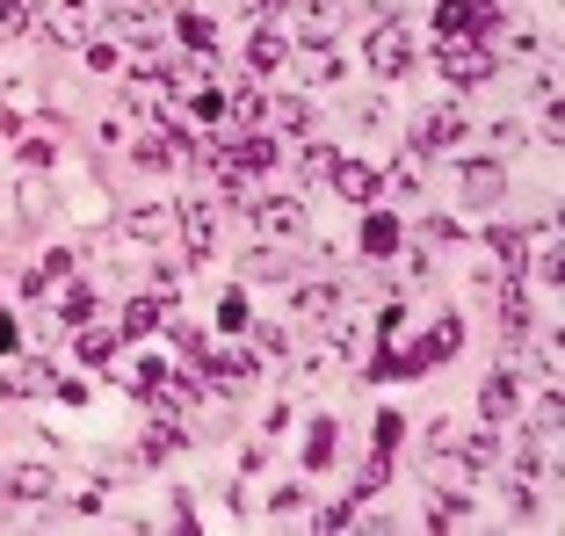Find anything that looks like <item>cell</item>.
I'll return each mask as SVG.
<instances>
[{
  "label": "cell",
  "instance_id": "cell-6",
  "mask_svg": "<svg viewBox=\"0 0 565 536\" xmlns=\"http://www.w3.org/2000/svg\"><path fill=\"white\" fill-rule=\"evenodd\" d=\"M515 414H522V377H515V369H486V385H479V420H486V428H508Z\"/></svg>",
  "mask_w": 565,
  "mask_h": 536
},
{
  "label": "cell",
  "instance_id": "cell-14",
  "mask_svg": "<svg viewBox=\"0 0 565 536\" xmlns=\"http://www.w3.org/2000/svg\"><path fill=\"white\" fill-rule=\"evenodd\" d=\"M290 15H298V36H305V44H333V36H341L333 0H290Z\"/></svg>",
  "mask_w": 565,
  "mask_h": 536
},
{
  "label": "cell",
  "instance_id": "cell-1",
  "mask_svg": "<svg viewBox=\"0 0 565 536\" xmlns=\"http://www.w3.org/2000/svg\"><path fill=\"white\" fill-rule=\"evenodd\" d=\"M95 15H109L102 0H36V8H30V22L51 36V44H87Z\"/></svg>",
  "mask_w": 565,
  "mask_h": 536
},
{
  "label": "cell",
  "instance_id": "cell-22",
  "mask_svg": "<svg viewBox=\"0 0 565 536\" xmlns=\"http://www.w3.org/2000/svg\"><path fill=\"white\" fill-rule=\"evenodd\" d=\"M87 319H95V290H87V283H73L66 298H58V326L73 334V326H87Z\"/></svg>",
  "mask_w": 565,
  "mask_h": 536
},
{
  "label": "cell",
  "instance_id": "cell-17",
  "mask_svg": "<svg viewBox=\"0 0 565 536\" xmlns=\"http://www.w3.org/2000/svg\"><path fill=\"white\" fill-rule=\"evenodd\" d=\"M282 58H290V44H282L268 22H254V36H247V66H254V73H282Z\"/></svg>",
  "mask_w": 565,
  "mask_h": 536
},
{
  "label": "cell",
  "instance_id": "cell-35",
  "mask_svg": "<svg viewBox=\"0 0 565 536\" xmlns=\"http://www.w3.org/2000/svg\"><path fill=\"white\" fill-rule=\"evenodd\" d=\"M30 0H0V36H30Z\"/></svg>",
  "mask_w": 565,
  "mask_h": 536
},
{
  "label": "cell",
  "instance_id": "cell-40",
  "mask_svg": "<svg viewBox=\"0 0 565 536\" xmlns=\"http://www.w3.org/2000/svg\"><path fill=\"white\" fill-rule=\"evenodd\" d=\"M406 442V414H377V450H399Z\"/></svg>",
  "mask_w": 565,
  "mask_h": 536
},
{
  "label": "cell",
  "instance_id": "cell-2",
  "mask_svg": "<svg viewBox=\"0 0 565 536\" xmlns=\"http://www.w3.org/2000/svg\"><path fill=\"white\" fill-rule=\"evenodd\" d=\"M363 66L377 73V81H399L406 66H414V30L406 22H370V36H363Z\"/></svg>",
  "mask_w": 565,
  "mask_h": 536
},
{
  "label": "cell",
  "instance_id": "cell-49",
  "mask_svg": "<svg viewBox=\"0 0 565 536\" xmlns=\"http://www.w3.org/2000/svg\"><path fill=\"white\" fill-rule=\"evenodd\" d=\"M8 399H15V392H8V369H0V406H8Z\"/></svg>",
  "mask_w": 565,
  "mask_h": 536
},
{
  "label": "cell",
  "instance_id": "cell-18",
  "mask_svg": "<svg viewBox=\"0 0 565 536\" xmlns=\"http://www.w3.org/2000/svg\"><path fill=\"white\" fill-rule=\"evenodd\" d=\"M392 247H399V218H384V211H370V218H363V261H384Z\"/></svg>",
  "mask_w": 565,
  "mask_h": 536
},
{
  "label": "cell",
  "instance_id": "cell-43",
  "mask_svg": "<svg viewBox=\"0 0 565 536\" xmlns=\"http://www.w3.org/2000/svg\"><path fill=\"white\" fill-rule=\"evenodd\" d=\"M282 15H290V0H254V22H268V30H276Z\"/></svg>",
  "mask_w": 565,
  "mask_h": 536
},
{
  "label": "cell",
  "instance_id": "cell-5",
  "mask_svg": "<svg viewBox=\"0 0 565 536\" xmlns=\"http://www.w3.org/2000/svg\"><path fill=\"white\" fill-rule=\"evenodd\" d=\"M493 66H500L493 44H471V36H449V44H443V73L457 87H486V81H493Z\"/></svg>",
  "mask_w": 565,
  "mask_h": 536
},
{
  "label": "cell",
  "instance_id": "cell-38",
  "mask_svg": "<svg viewBox=\"0 0 565 536\" xmlns=\"http://www.w3.org/2000/svg\"><path fill=\"white\" fill-rule=\"evenodd\" d=\"M349 124H363V131H377V124H384V101H377V95H355V101H349Z\"/></svg>",
  "mask_w": 565,
  "mask_h": 536
},
{
  "label": "cell",
  "instance_id": "cell-26",
  "mask_svg": "<svg viewBox=\"0 0 565 536\" xmlns=\"http://www.w3.org/2000/svg\"><path fill=\"white\" fill-rule=\"evenodd\" d=\"M333 160H341V152H333V146H319V138H312V146L298 152V182H327V174H333Z\"/></svg>",
  "mask_w": 565,
  "mask_h": 536
},
{
  "label": "cell",
  "instance_id": "cell-36",
  "mask_svg": "<svg viewBox=\"0 0 565 536\" xmlns=\"http://www.w3.org/2000/svg\"><path fill=\"white\" fill-rule=\"evenodd\" d=\"M189 117L217 124V117H225V95H217V87H189Z\"/></svg>",
  "mask_w": 565,
  "mask_h": 536
},
{
  "label": "cell",
  "instance_id": "cell-28",
  "mask_svg": "<svg viewBox=\"0 0 565 536\" xmlns=\"http://www.w3.org/2000/svg\"><path fill=\"white\" fill-rule=\"evenodd\" d=\"M217 326H225V334H247V326H254L247 290H225V304H217Z\"/></svg>",
  "mask_w": 565,
  "mask_h": 536
},
{
  "label": "cell",
  "instance_id": "cell-34",
  "mask_svg": "<svg viewBox=\"0 0 565 536\" xmlns=\"http://www.w3.org/2000/svg\"><path fill=\"white\" fill-rule=\"evenodd\" d=\"M420 174H428V160H420V152H406V160H399L392 174H384V182L399 189V196H414V189H420Z\"/></svg>",
  "mask_w": 565,
  "mask_h": 536
},
{
  "label": "cell",
  "instance_id": "cell-44",
  "mask_svg": "<svg viewBox=\"0 0 565 536\" xmlns=\"http://www.w3.org/2000/svg\"><path fill=\"white\" fill-rule=\"evenodd\" d=\"M87 66H95V73H117V44H87Z\"/></svg>",
  "mask_w": 565,
  "mask_h": 536
},
{
  "label": "cell",
  "instance_id": "cell-15",
  "mask_svg": "<svg viewBox=\"0 0 565 536\" xmlns=\"http://www.w3.org/2000/svg\"><path fill=\"white\" fill-rule=\"evenodd\" d=\"M124 233L146 239V247H152V239H167V233H174V203H138L131 218H124Z\"/></svg>",
  "mask_w": 565,
  "mask_h": 536
},
{
  "label": "cell",
  "instance_id": "cell-19",
  "mask_svg": "<svg viewBox=\"0 0 565 536\" xmlns=\"http://www.w3.org/2000/svg\"><path fill=\"white\" fill-rule=\"evenodd\" d=\"M262 117L276 124V131H312V101H298V95H276V101H262Z\"/></svg>",
  "mask_w": 565,
  "mask_h": 536
},
{
  "label": "cell",
  "instance_id": "cell-48",
  "mask_svg": "<svg viewBox=\"0 0 565 536\" xmlns=\"http://www.w3.org/2000/svg\"><path fill=\"white\" fill-rule=\"evenodd\" d=\"M8 349H22V326H15V319H0V355H8Z\"/></svg>",
  "mask_w": 565,
  "mask_h": 536
},
{
  "label": "cell",
  "instance_id": "cell-29",
  "mask_svg": "<svg viewBox=\"0 0 565 536\" xmlns=\"http://www.w3.org/2000/svg\"><path fill=\"white\" fill-rule=\"evenodd\" d=\"M131 160H138V168H174V138H131Z\"/></svg>",
  "mask_w": 565,
  "mask_h": 536
},
{
  "label": "cell",
  "instance_id": "cell-39",
  "mask_svg": "<svg viewBox=\"0 0 565 536\" xmlns=\"http://www.w3.org/2000/svg\"><path fill=\"white\" fill-rule=\"evenodd\" d=\"M233 117H239V124H254V117H262V87H247V81L233 87Z\"/></svg>",
  "mask_w": 565,
  "mask_h": 536
},
{
  "label": "cell",
  "instance_id": "cell-9",
  "mask_svg": "<svg viewBox=\"0 0 565 536\" xmlns=\"http://www.w3.org/2000/svg\"><path fill=\"white\" fill-rule=\"evenodd\" d=\"M457 138H465V117H457V109H428V117H414L406 152H420V160H428V152H449Z\"/></svg>",
  "mask_w": 565,
  "mask_h": 536
},
{
  "label": "cell",
  "instance_id": "cell-33",
  "mask_svg": "<svg viewBox=\"0 0 565 536\" xmlns=\"http://www.w3.org/2000/svg\"><path fill=\"white\" fill-rule=\"evenodd\" d=\"M493 254L522 276V268H530V233H493Z\"/></svg>",
  "mask_w": 565,
  "mask_h": 536
},
{
  "label": "cell",
  "instance_id": "cell-42",
  "mask_svg": "<svg viewBox=\"0 0 565 536\" xmlns=\"http://www.w3.org/2000/svg\"><path fill=\"white\" fill-rule=\"evenodd\" d=\"M428 450H435V457L457 450V420H435V428H428Z\"/></svg>",
  "mask_w": 565,
  "mask_h": 536
},
{
  "label": "cell",
  "instance_id": "cell-11",
  "mask_svg": "<svg viewBox=\"0 0 565 536\" xmlns=\"http://www.w3.org/2000/svg\"><path fill=\"white\" fill-rule=\"evenodd\" d=\"M327 182L341 189V203H355V211H370V203L384 196V174H377V168H355V160H333Z\"/></svg>",
  "mask_w": 565,
  "mask_h": 536
},
{
  "label": "cell",
  "instance_id": "cell-37",
  "mask_svg": "<svg viewBox=\"0 0 565 536\" xmlns=\"http://www.w3.org/2000/svg\"><path fill=\"white\" fill-rule=\"evenodd\" d=\"M268 515H276V522H298V515H312V507H305V493H298V486H276Z\"/></svg>",
  "mask_w": 565,
  "mask_h": 536
},
{
  "label": "cell",
  "instance_id": "cell-47",
  "mask_svg": "<svg viewBox=\"0 0 565 536\" xmlns=\"http://www.w3.org/2000/svg\"><path fill=\"white\" fill-rule=\"evenodd\" d=\"M247 334H254V341H262V349H268V355H282V341H290V334H282V326H247Z\"/></svg>",
  "mask_w": 565,
  "mask_h": 536
},
{
  "label": "cell",
  "instance_id": "cell-41",
  "mask_svg": "<svg viewBox=\"0 0 565 536\" xmlns=\"http://www.w3.org/2000/svg\"><path fill=\"white\" fill-rule=\"evenodd\" d=\"M349 522H355V493H349V501H333V507H319V529H349Z\"/></svg>",
  "mask_w": 565,
  "mask_h": 536
},
{
  "label": "cell",
  "instance_id": "cell-46",
  "mask_svg": "<svg viewBox=\"0 0 565 536\" xmlns=\"http://www.w3.org/2000/svg\"><path fill=\"white\" fill-rule=\"evenodd\" d=\"M558 355H565V349H558V334H544V349H536V363H544V377H558Z\"/></svg>",
  "mask_w": 565,
  "mask_h": 536
},
{
  "label": "cell",
  "instance_id": "cell-23",
  "mask_svg": "<svg viewBox=\"0 0 565 536\" xmlns=\"http://www.w3.org/2000/svg\"><path fill=\"white\" fill-rule=\"evenodd\" d=\"M15 196H22V203H15L22 225H44V218H51V182H22Z\"/></svg>",
  "mask_w": 565,
  "mask_h": 536
},
{
  "label": "cell",
  "instance_id": "cell-31",
  "mask_svg": "<svg viewBox=\"0 0 565 536\" xmlns=\"http://www.w3.org/2000/svg\"><path fill=\"white\" fill-rule=\"evenodd\" d=\"M247 276H262V283H290V261H282L276 247H262V254H247Z\"/></svg>",
  "mask_w": 565,
  "mask_h": 536
},
{
  "label": "cell",
  "instance_id": "cell-3",
  "mask_svg": "<svg viewBox=\"0 0 565 536\" xmlns=\"http://www.w3.org/2000/svg\"><path fill=\"white\" fill-rule=\"evenodd\" d=\"M247 225L268 239V247H290V239H305V196H254Z\"/></svg>",
  "mask_w": 565,
  "mask_h": 536
},
{
  "label": "cell",
  "instance_id": "cell-20",
  "mask_svg": "<svg viewBox=\"0 0 565 536\" xmlns=\"http://www.w3.org/2000/svg\"><path fill=\"white\" fill-rule=\"evenodd\" d=\"M174 36H182V51H203V58H211V44H217V30L203 15H189V0L182 8H174Z\"/></svg>",
  "mask_w": 565,
  "mask_h": 536
},
{
  "label": "cell",
  "instance_id": "cell-12",
  "mask_svg": "<svg viewBox=\"0 0 565 536\" xmlns=\"http://www.w3.org/2000/svg\"><path fill=\"white\" fill-rule=\"evenodd\" d=\"M0 493H8V501H51V493H58V471L51 464H8L0 471Z\"/></svg>",
  "mask_w": 565,
  "mask_h": 536
},
{
  "label": "cell",
  "instance_id": "cell-25",
  "mask_svg": "<svg viewBox=\"0 0 565 536\" xmlns=\"http://www.w3.org/2000/svg\"><path fill=\"white\" fill-rule=\"evenodd\" d=\"M8 392H22V399H30V392H51V363H44V355H30L22 369H8Z\"/></svg>",
  "mask_w": 565,
  "mask_h": 536
},
{
  "label": "cell",
  "instance_id": "cell-4",
  "mask_svg": "<svg viewBox=\"0 0 565 536\" xmlns=\"http://www.w3.org/2000/svg\"><path fill=\"white\" fill-rule=\"evenodd\" d=\"M435 30H443V44H449V36L486 44V36L500 30V8H493V0H443V8H435Z\"/></svg>",
  "mask_w": 565,
  "mask_h": 536
},
{
  "label": "cell",
  "instance_id": "cell-27",
  "mask_svg": "<svg viewBox=\"0 0 565 536\" xmlns=\"http://www.w3.org/2000/svg\"><path fill=\"white\" fill-rule=\"evenodd\" d=\"M333 450H341V436H333V420H312V436H305V464H333Z\"/></svg>",
  "mask_w": 565,
  "mask_h": 536
},
{
  "label": "cell",
  "instance_id": "cell-24",
  "mask_svg": "<svg viewBox=\"0 0 565 536\" xmlns=\"http://www.w3.org/2000/svg\"><path fill=\"white\" fill-rule=\"evenodd\" d=\"M457 341H465V319L443 312V319H435V334H428V355H435V363H449V355H457Z\"/></svg>",
  "mask_w": 565,
  "mask_h": 536
},
{
  "label": "cell",
  "instance_id": "cell-32",
  "mask_svg": "<svg viewBox=\"0 0 565 536\" xmlns=\"http://www.w3.org/2000/svg\"><path fill=\"white\" fill-rule=\"evenodd\" d=\"M81 334V363H109L117 355V334H102V326H73Z\"/></svg>",
  "mask_w": 565,
  "mask_h": 536
},
{
  "label": "cell",
  "instance_id": "cell-16",
  "mask_svg": "<svg viewBox=\"0 0 565 536\" xmlns=\"http://www.w3.org/2000/svg\"><path fill=\"white\" fill-rule=\"evenodd\" d=\"M160 319H167V298H160V290L131 298V304H124V341H138V334H160Z\"/></svg>",
  "mask_w": 565,
  "mask_h": 536
},
{
  "label": "cell",
  "instance_id": "cell-8",
  "mask_svg": "<svg viewBox=\"0 0 565 536\" xmlns=\"http://www.w3.org/2000/svg\"><path fill=\"white\" fill-rule=\"evenodd\" d=\"M174 233H182V247H189V261H203V254L217 247V211L203 196H189L182 211H174Z\"/></svg>",
  "mask_w": 565,
  "mask_h": 536
},
{
  "label": "cell",
  "instance_id": "cell-21",
  "mask_svg": "<svg viewBox=\"0 0 565 536\" xmlns=\"http://www.w3.org/2000/svg\"><path fill=\"white\" fill-rule=\"evenodd\" d=\"M384 479H392V450H377L363 471H355V486H349V493H355V507H363L370 493H384Z\"/></svg>",
  "mask_w": 565,
  "mask_h": 536
},
{
  "label": "cell",
  "instance_id": "cell-45",
  "mask_svg": "<svg viewBox=\"0 0 565 536\" xmlns=\"http://www.w3.org/2000/svg\"><path fill=\"white\" fill-rule=\"evenodd\" d=\"M493 146H500V152H515V146H530V138H522V124H493Z\"/></svg>",
  "mask_w": 565,
  "mask_h": 536
},
{
  "label": "cell",
  "instance_id": "cell-13",
  "mask_svg": "<svg viewBox=\"0 0 565 536\" xmlns=\"http://www.w3.org/2000/svg\"><path fill=\"white\" fill-rule=\"evenodd\" d=\"M182 442H189V428H182L174 414H160V420L146 428V436H138V464H167V457L182 450Z\"/></svg>",
  "mask_w": 565,
  "mask_h": 536
},
{
  "label": "cell",
  "instance_id": "cell-30",
  "mask_svg": "<svg viewBox=\"0 0 565 536\" xmlns=\"http://www.w3.org/2000/svg\"><path fill=\"white\" fill-rule=\"evenodd\" d=\"M305 73H312V81H341V51L333 44H305Z\"/></svg>",
  "mask_w": 565,
  "mask_h": 536
},
{
  "label": "cell",
  "instance_id": "cell-10",
  "mask_svg": "<svg viewBox=\"0 0 565 536\" xmlns=\"http://www.w3.org/2000/svg\"><path fill=\"white\" fill-rule=\"evenodd\" d=\"M290 312H298L305 326H341L349 304H341V290H333V283H298V290H290Z\"/></svg>",
  "mask_w": 565,
  "mask_h": 536
},
{
  "label": "cell",
  "instance_id": "cell-7",
  "mask_svg": "<svg viewBox=\"0 0 565 536\" xmlns=\"http://www.w3.org/2000/svg\"><path fill=\"white\" fill-rule=\"evenodd\" d=\"M457 196H465V211H493V203L508 196V174H500V160H465V174H457Z\"/></svg>",
  "mask_w": 565,
  "mask_h": 536
}]
</instances>
